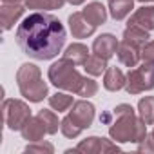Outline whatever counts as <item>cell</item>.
I'll return each mask as SVG.
<instances>
[{"mask_svg": "<svg viewBox=\"0 0 154 154\" xmlns=\"http://www.w3.org/2000/svg\"><path fill=\"white\" fill-rule=\"evenodd\" d=\"M65 38L67 33L62 22L54 15L44 11L31 13L17 29V42L20 49L35 60L54 58L62 51Z\"/></svg>", "mask_w": 154, "mask_h": 154, "instance_id": "1", "label": "cell"}, {"mask_svg": "<svg viewBox=\"0 0 154 154\" xmlns=\"http://www.w3.org/2000/svg\"><path fill=\"white\" fill-rule=\"evenodd\" d=\"M100 122L109 125V134L120 143H141L147 138V123L136 116L134 109L127 103L114 107L100 116Z\"/></svg>", "mask_w": 154, "mask_h": 154, "instance_id": "2", "label": "cell"}, {"mask_svg": "<svg viewBox=\"0 0 154 154\" xmlns=\"http://www.w3.org/2000/svg\"><path fill=\"white\" fill-rule=\"evenodd\" d=\"M74 65L76 63H72L67 58H62V60L54 62L47 71L49 82L58 89L71 91V93L78 94V96H84V98L94 96L98 93V84L93 78L82 76L78 71H76Z\"/></svg>", "mask_w": 154, "mask_h": 154, "instance_id": "3", "label": "cell"}, {"mask_svg": "<svg viewBox=\"0 0 154 154\" xmlns=\"http://www.w3.org/2000/svg\"><path fill=\"white\" fill-rule=\"evenodd\" d=\"M94 120V105L87 100H78L72 103V111L60 122V131L65 138H78L82 131L89 129Z\"/></svg>", "mask_w": 154, "mask_h": 154, "instance_id": "4", "label": "cell"}, {"mask_svg": "<svg viewBox=\"0 0 154 154\" xmlns=\"http://www.w3.org/2000/svg\"><path fill=\"white\" fill-rule=\"evenodd\" d=\"M17 84L20 94L29 102H42L47 96V84L42 78V72L35 63H22L17 72Z\"/></svg>", "mask_w": 154, "mask_h": 154, "instance_id": "5", "label": "cell"}, {"mask_svg": "<svg viewBox=\"0 0 154 154\" xmlns=\"http://www.w3.org/2000/svg\"><path fill=\"white\" fill-rule=\"evenodd\" d=\"M125 89L129 94H140L143 91L154 89V63L143 62L141 65H136L129 71Z\"/></svg>", "mask_w": 154, "mask_h": 154, "instance_id": "6", "label": "cell"}, {"mask_svg": "<svg viewBox=\"0 0 154 154\" xmlns=\"http://www.w3.org/2000/svg\"><path fill=\"white\" fill-rule=\"evenodd\" d=\"M2 114H4V123L8 125V129L22 131V127L31 118V109L27 103L20 100H6L2 105Z\"/></svg>", "mask_w": 154, "mask_h": 154, "instance_id": "7", "label": "cell"}, {"mask_svg": "<svg viewBox=\"0 0 154 154\" xmlns=\"http://www.w3.org/2000/svg\"><path fill=\"white\" fill-rule=\"evenodd\" d=\"M67 154L71 152H84V154H96V152H120V147L116 143H111L105 138L91 136L87 140H82L74 149H67Z\"/></svg>", "mask_w": 154, "mask_h": 154, "instance_id": "8", "label": "cell"}, {"mask_svg": "<svg viewBox=\"0 0 154 154\" xmlns=\"http://www.w3.org/2000/svg\"><path fill=\"white\" fill-rule=\"evenodd\" d=\"M118 45L120 42L116 40L114 35L111 33H105V35H100L98 38H94L93 42V54L103 58V60H109L114 56V53L118 51Z\"/></svg>", "mask_w": 154, "mask_h": 154, "instance_id": "9", "label": "cell"}, {"mask_svg": "<svg viewBox=\"0 0 154 154\" xmlns=\"http://www.w3.org/2000/svg\"><path fill=\"white\" fill-rule=\"evenodd\" d=\"M69 29H71L74 38H87V36H91L94 33L96 26H93L84 17V13L80 11V13H72L69 17Z\"/></svg>", "mask_w": 154, "mask_h": 154, "instance_id": "10", "label": "cell"}, {"mask_svg": "<svg viewBox=\"0 0 154 154\" xmlns=\"http://www.w3.org/2000/svg\"><path fill=\"white\" fill-rule=\"evenodd\" d=\"M116 54H118V60H120L125 67H136V65L140 63V60H141V47L122 40L120 45H118Z\"/></svg>", "mask_w": 154, "mask_h": 154, "instance_id": "11", "label": "cell"}, {"mask_svg": "<svg viewBox=\"0 0 154 154\" xmlns=\"http://www.w3.org/2000/svg\"><path fill=\"white\" fill-rule=\"evenodd\" d=\"M20 132H22L24 140H27V141L33 143V141H42L44 136L47 134V129H45L42 118L36 114V116H31V118H29V122L22 127Z\"/></svg>", "mask_w": 154, "mask_h": 154, "instance_id": "12", "label": "cell"}, {"mask_svg": "<svg viewBox=\"0 0 154 154\" xmlns=\"http://www.w3.org/2000/svg\"><path fill=\"white\" fill-rule=\"evenodd\" d=\"M129 26H138L141 29L152 31L154 29V8L152 6H143L134 11V15L129 18Z\"/></svg>", "mask_w": 154, "mask_h": 154, "instance_id": "13", "label": "cell"}, {"mask_svg": "<svg viewBox=\"0 0 154 154\" xmlns=\"http://www.w3.org/2000/svg\"><path fill=\"white\" fill-rule=\"evenodd\" d=\"M22 15H24V8L20 4H4L2 9H0V22H2V29L9 31Z\"/></svg>", "mask_w": 154, "mask_h": 154, "instance_id": "14", "label": "cell"}, {"mask_svg": "<svg viewBox=\"0 0 154 154\" xmlns=\"http://www.w3.org/2000/svg\"><path fill=\"white\" fill-rule=\"evenodd\" d=\"M127 76L123 74V71L120 67H107L105 74H103V87L107 91H120L125 87Z\"/></svg>", "mask_w": 154, "mask_h": 154, "instance_id": "15", "label": "cell"}, {"mask_svg": "<svg viewBox=\"0 0 154 154\" xmlns=\"http://www.w3.org/2000/svg\"><path fill=\"white\" fill-rule=\"evenodd\" d=\"M84 17L93 24V26H100V24H105V20H107V9L103 8V4H100V2H91V4H87L85 8H84Z\"/></svg>", "mask_w": 154, "mask_h": 154, "instance_id": "16", "label": "cell"}, {"mask_svg": "<svg viewBox=\"0 0 154 154\" xmlns=\"http://www.w3.org/2000/svg\"><path fill=\"white\" fill-rule=\"evenodd\" d=\"M89 56H91V54H89L87 45H84V44H80V42L71 44V45L65 49V53H63V58L71 60V62L76 63V65H84Z\"/></svg>", "mask_w": 154, "mask_h": 154, "instance_id": "17", "label": "cell"}, {"mask_svg": "<svg viewBox=\"0 0 154 154\" xmlns=\"http://www.w3.org/2000/svg\"><path fill=\"white\" fill-rule=\"evenodd\" d=\"M134 0H109V11L114 20H123L131 15Z\"/></svg>", "mask_w": 154, "mask_h": 154, "instance_id": "18", "label": "cell"}, {"mask_svg": "<svg viewBox=\"0 0 154 154\" xmlns=\"http://www.w3.org/2000/svg\"><path fill=\"white\" fill-rule=\"evenodd\" d=\"M122 38L125 42H129V44H134L138 47H143L149 42V31L147 29H141L138 26H127V29L123 31V36Z\"/></svg>", "mask_w": 154, "mask_h": 154, "instance_id": "19", "label": "cell"}, {"mask_svg": "<svg viewBox=\"0 0 154 154\" xmlns=\"http://www.w3.org/2000/svg\"><path fill=\"white\" fill-rule=\"evenodd\" d=\"M140 118L147 125H154V96H145L138 102Z\"/></svg>", "mask_w": 154, "mask_h": 154, "instance_id": "20", "label": "cell"}, {"mask_svg": "<svg viewBox=\"0 0 154 154\" xmlns=\"http://www.w3.org/2000/svg\"><path fill=\"white\" fill-rule=\"evenodd\" d=\"M107 60H103V58H100V56H96V54H91L89 58H87V62L84 63V69H85V72H89L91 76H100L102 72H105L107 71Z\"/></svg>", "mask_w": 154, "mask_h": 154, "instance_id": "21", "label": "cell"}, {"mask_svg": "<svg viewBox=\"0 0 154 154\" xmlns=\"http://www.w3.org/2000/svg\"><path fill=\"white\" fill-rule=\"evenodd\" d=\"M72 103H74V100H72L71 94L56 93V94L49 96V105H51V109H54V111H58V112L67 111L69 107H72Z\"/></svg>", "mask_w": 154, "mask_h": 154, "instance_id": "22", "label": "cell"}, {"mask_svg": "<svg viewBox=\"0 0 154 154\" xmlns=\"http://www.w3.org/2000/svg\"><path fill=\"white\" fill-rule=\"evenodd\" d=\"M38 116L42 118V122H44V125H45V129H47V134L58 132L60 123H58V116H56L53 111H40Z\"/></svg>", "mask_w": 154, "mask_h": 154, "instance_id": "23", "label": "cell"}, {"mask_svg": "<svg viewBox=\"0 0 154 154\" xmlns=\"http://www.w3.org/2000/svg\"><path fill=\"white\" fill-rule=\"evenodd\" d=\"M26 6L29 9H42V11H45V9H58L54 0H26Z\"/></svg>", "mask_w": 154, "mask_h": 154, "instance_id": "24", "label": "cell"}, {"mask_svg": "<svg viewBox=\"0 0 154 154\" xmlns=\"http://www.w3.org/2000/svg\"><path fill=\"white\" fill-rule=\"evenodd\" d=\"M26 152H53L54 149H53V145L51 143H44V141H33V145H27L26 149H24Z\"/></svg>", "mask_w": 154, "mask_h": 154, "instance_id": "25", "label": "cell"}, {"mask_svg": "<svg viewBox=\"0 0 154 154\" xmlns=\"http://www.w3.org/2000/svg\"><path fill=\"white\" fill-rule=\"evenodd\" d=\"M141 60L143 62H149V63H154V40L147 42L141 47Z\"/></svg>", "mask_w": 154, "mask_h": 154, "instance_id": "26", "label": "cell"}, {"mask_svg": "<svg viewBox=\"0 0 154 154\" xmlns=\"http://www.w3.org/2000/svg\"><path fill=\"white\" fill-rule=\"evenodd\" d=\"M138 150L140 152H154V131L138 145Z\"/></svg>", "mask_w": 154, "mask_h": 154, "instance_id": "27", "label": "cell"}, {"mask_svg": "<svg viewBox=\"0 0 154 154\" xmlns=\"http://www.w3.org/2000/svg\"><path fill=\"white\" fill-rule=\"evenodd\" d=\"M84 2H85V0H69V4H72V6H80Z\"/></svg>", "mask_w": 154, "mask_h": 154, "instance_id": "28", "label": "cell"}, {"mask_svg": "<svg viewBox=\"0 0 154 154\" xmlns=\"http://www.w3.org/2000/svg\"><path fill=\"white\" fill-rule=\"evenodd\" d=\"M54 2H56V6H58V9H60V8H63L65 2H69V0H54Z\"/></svg>", "mask_w": 154, "mask_h": 154, "instance_id": "29", "label": "cell"}, {"mask_svg": "<svg viewBox=\"0 0 154 154\" xmlns=\"http://www.w3.org/2000/svg\"><path fill=\"white\" fill-rule=\"evenodd\" d=\"M4 4H20V0H2Z\"/></svg>", "mask_w": 154, "mask_h": 154, "instance_id": "30", "label": "cell"}, {"mask_svg": "<svg viewBox=\"0 0 154 154\" xmlns=\"http://www.w3.org/2000/svg\"><path fill=\"white\" fill-rule=\"evenodd\" d=\"M140 2H152V0H140Z\"/></svg>", "mask_w": 154, "mask_h": 154, "instance_id": "31", "label": "cell"}]
</instances>
